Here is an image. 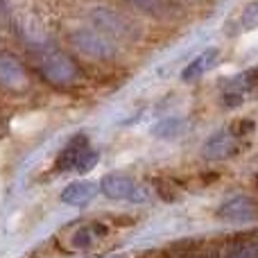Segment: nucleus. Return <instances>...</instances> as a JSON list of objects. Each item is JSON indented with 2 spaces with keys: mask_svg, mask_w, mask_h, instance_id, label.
<instances>
[{
  "mask_svg": "<svg viewBox=\"0 0 258 258\" xmlns=\"http://www.w3.org/2000/svg\"><path fill=\"white\" fill-rule=\"evenodd\" d=\"M100 192L107 200L116 202H132V204H143L150 200V192L145 186H138L134 179L125 177V174H107L100 181Z\"/></svg>",
  "mask_w": 258,
  "mask_h": 258,
  "instance_id": "f257e3e1",
  "label": "nucleus"
},
{
  "mask_svg": "<svg viewBox=\"0 0 258 258\" xmlns=\"http://www.w3.org/2000/svg\"><path fill=\"white\" fill-rule=\"evenodd\" d=\"M73 48H77L82 54L91 59H111L116 54V43L111 41V36H107L104 32L95 30H77L71 36Z\"/></svg>",
  "mask_w": 258,
  "mask_h": 258,
  "instance_id": "f03ea898",
  "label": "nucleus"
},
{
  "mask_svg": "<svg viewBox=\"0 0 258 258\" xmlns=\"http://www.w3.org/2000/svg\"><path fill=\"white\" fill-rule=\"evenodd\" d=\"M95 27L100 32H104L107 36H118V39H134L138 34V27L129 21L127 16H122L120 12L109 7H98L91 12Z\"/></svg>",
  "mask_w": 258,
  "mask_h": 258,
  "instance_id": "7ed1b4c3",
  "label": "nucleus"
},
{
  "mask_svg": "<svg viewBox=\"0 0 258 258\" xmlns=\"http://www.w3.org/2000/svg\"><path fill=\"white\" fill-rule=\"evenodd\" d=\"M39 68L54 84H68V82H73L77 75L75 63L63 52H59V50H45L39 59Z\"/></svg>",
  "mask_w": 258,
  "mask_h": 258,
  "instance_id": "20e7f679",
  "label": "nucleus"
},
{
  "mask_svg": "<svg viewBox=\"0 0 258 258\" xmlns=\"http://www.w3.org/2000/svg\"><path fill=\"white\" fill-rule=\"evenodd\" d=\"M258 86V68L245 71L240 75H236L233 80L227 82V89H224V107H240L245 102L247 93H251Z\"/></svg>",
  "mask_w": 258,
  "mask_h": 258,
  "instance_id": "39448f33",
  "label": "nucleus"
},
{
  "mask_svg": "<svg viewBox=\"0 0 258 258\" xmlns=\"http://www.w3.org/2000/svg\"><path fill=\"white\" fill-rule=\"evenodd\" d=\"M218 215L224 220V222L245 224V222H251V220L256 218V204H254V200L247 195L229 197L227 202L220 204Z\"/></svg>",
  "mask_w": 258,
  "mask_h": 258,
  "instance_id": "423d86ee",
  "label": "nucleus"
},
{
  "mask_svg": "<svg viewBox=\"0 0 258 258\" xmlns=\"http://www.w3.org/2000/svg\"><path fill=\"white\" fill-rule=\"evenodd\" d=\"M238 150V138L233 132L229 129H220L213 136H209L202 145V156L209 161H220V159H229L231 154H236Z\"/></svg>",
  "mask_w": 258,
  "mask_h": 258,
  "instance_id": "0eeeda50",
  "label": "nucleus"
},
{
  "mask_svg": "<svg viewBox=\"0 0 258 258\" xmlns=\"http://www.w3.org/2000/svg\"><path fill=\"white\" fill-rule=\"evenodd\" d=\"M218 59H220V48H206V50H202V52L197 54L192 61H188L186 66H183L181 80L183 82H195V80H200V77H204L206 73H209L211 68L218 63Z\"/></svg>",
  "mask_w": 258,
  "mask_h": 258,
  "instance_id": "6e6552de",
  "label": "nucleus"
},
{
  "mask_svg": "<svg viewBox=\"0 0 258 258\" xmlns=\"http://www.w3.org/2000/svg\"><path fill=\"white\" fill-rule=\"evenodd\" d=\"M86 150H89V138H86L84 134H77V136H73L71 141L66 143V147L59 152V156H57V170H61V172L75 170L77 161L82 159V154H84Z\"/></svg>",
  "mask_w": 258,
  "mask_h": 258,
  "instance_id": "1a4fd4ad",
  "label": "nucleus"
},
{
  "mask_svg": "<svg viewBox=\"0 0 258 258\" xmlns=\"http://www.w3.org/2000/svg\"><path fill=\"white\" fill-rule=\"evenodd\" d=\"M100 186H95L93 181H73L63 188L61 192V202L63 204H71V206H84L98 195Z\"/></svg>",
  "mask_w": 258,
  "mask_h": 258,
  "instance_id": "9d476101",
  "label": "nucleus"
},
{
  "mask_svg": "<svg viewBox=\"0 0 258 258\" xmlns=\"http://www.w3.org/2000/svg\"><path fill=\"white\" fill-rule=\"evenodd\" d=\"M0 84L9 89H23L25 86V71L18 59L9 54H0Z\"/></svg>",
  "mask_w": 258,
  "mask_h": 258,
  "instance_id": "9b49d317",
  "label": "nucleus"
},
{
  "mask_svg": "<svg viewBox=\"0 0 258 258\" xmlns=\"http://www.w3.org/2000/svg\"><path fill=\"white\" fill-rule=\"evenodd\" d=\"M127 3L150 16H168L172 12V0H127Z\"/></svg>",
  "mask_w": 258,
  "mask_h": 258,
  "instance_id": "f8f14e48",
  "label": "nucleus"
},
{
  "mask_svg": "<svg viewBox=\"0 0 258 258\" xmlns=\"http://www.w3.org/2000/svg\"><path fill=\"white\" fill-rule=\"evenodd\" d=\"M183 127H186L183 118H163V120H159L152 127V134L156 138H174L183 132Z\"/></svg>",
  "mask_w": 258,
  "mask_h": 258,
  "instance_id": "ddd939ff",
  "label": "nucleus"
},
{
  "mask_svg": "<svg viewBox=\"0 0 258 258\" xmlns=\"http://www.w3.org/2000/svg\"><path fill=\"white\" fill-rule=\"evenodd\" d=\"M240 25H242V30H254V27H258V0L249 3L242 9Z\"/></svg>",
  "mask_w": 258,
  "mask_h": 258,
  "instance_id": "4468645a",
  "label": "nucleus"
},
{
  "mask_svg": "<svg viewBox=\"0 0 258 258\" xmlns=\"http://www.w3.org/2000/svg\"><path fill=\"white\" fill-rule=\"evenodd\" d=\"M227 258H258V245L254 242H242V245H233L227 251Z\"/></svg>",
  "mask_w": 258,
  "mask_h": 258,
  "instance_id": "2eb2a0df",
  "label": "nucleus"
},
{
  "mask_svg": "<svg viewBox=\"0 0 258 258\" xmlns=\"http://www.w3.org/2000/svg\"><path fill=\"white\" fill-rule=\"evenodd\" d=\"M95 163H98V152L91 150V147H89V150H86L84 154H82V159L77 161L75 170H77L80 174H86V172H91V170L95 168Z\"/></svg>",
  "mask_w": 258,
  "mask_h": 258,
  "instance_id": "dca6fc26",
  "label": "nucleus"
},
{
  "mask_svg": "<svg viewBox=\"0 0 258 258\" xmlns=\"http://www.w3.org/2000/svg\"><path fill=\"white\" fill-rule=\"evenodd\" d=\"M91 242H93L91 229H84V227H82L80 231L73 236V247H80V249H84V247H91Z\"/></svg>",
  "mask_w": 258,
  "mask_h": 258,
  "instance_id": "f3484780",
  "label": "nucleus"
},
{
  "mask_svg": "<svg viewBox=\"0 0 258 258\" xmlns=\"http://www.w3.org/2000/svg\"><path fill=\"white\" fill-rule=\"evenodd\" d=\"M113 258H120V256H113Z\"/></svg>",
  "mask_w": 258,
  "mask_h": 258,
  "instance_id": "a211bd4d",
  "label": "nucleus"
}]
</instances>
